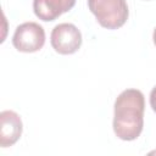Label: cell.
Wrapping results in <instances>:
<instances>
[{
    "label": "cell",
    "mask_w": 156,
    "mask_h": 156,
    "mask_svg": "<svg viewBox=\"0 0 156 156\" xmlns=\"http://www.w3.org/2000/svg\"><path fill=\"white\" fill-rule=\"evenodd\" d=\"M82 33L72 23H60L54 27L50 35L52 49L61 55H72L80 49Z\"/></svg>",
    "instance_id": "277c9868"
},
{
    "label": "cell",
    "mask_w": 156,
    "mask_h": 156,
    "mask_svg": "<svg viewBox=\"0 0 156 156\" xmlns=\"http://www.w3.org/2000/svg\"><path fill=\"white\" fill-rule=\"evenodd\" d=\"M152 40H154V45L156 46V28L154 29V33H152Z\"/></svg>",
    "instance_id": "ba28073f"
},
{
    "label": "cell",
    "mask_w": 156,
    "mask_h": 156,
    "mask_svg": "<svg viewBox=\"0 0 156 156\" xmlns=\"http://www.w3.org/2000/svg\"><path fill=\"white\" fill-rule=\"evenodd\" d=\"M150 106H151L152 111L156 113V85L150 91Z\"/></svg>",
    "instance_id": "52a82bcc"
},
{
    "label": "cell",
    "mask_w": 156,
    "mask_h": 156,
    "mask_svg": "<svg viewBox=\"0 0 156 156\" xmlns=\"http://www.w3.org/2000/svg\"><path fill=\"white\" fill-rule=\"evenodd\" d=\"M22 119L21 116L12 111L5 110L0 113V146L9 147L16 144L22 135Z\"/></svg>",
    "instance_id": "5b68a950"
},
{
    "label": "cell",
    "mask_w": 156,
    "mask_h": 156,
    "mask_svg": "<svg viewBox=\"0 0 156 156\" xmlns=\"http://www.w3.org/2000/svg\"><path fill=\"white\" fill-rule=\"evenodd\" d=\"M45 44V30L37 22L20 24L12 37V45L20 52H37Z\"/></svg>",
    "instance_id": "3957f363"
},
{
    "label": "cell",
    "mask_w": 156,
    "mask_h": 156,
    "mask_svg": "<svg viewBox=\"0 0 156 156\" xmlns=\"http://www.w3.org/2000/svg\"><path fill=\"white\" fill-rule=\"evenodd\" d=\"M145 98L139 89H126L113 105V132L124 141L139 138L144 127Z\"/></svg>",
    "instance_id": "6da1fadb"
},
{
    "label": "cell",
    "mask_w": 156,
    "mask_h": 156,
    "mask_svg": "<svg viewBox=\"0 0 156 156\" xmlns=\"http://www.w3.org/2000/svg\"><path fill=\"white\" fill-rule=\"evenodd\" d=\"M76 0H33V11L39 20L50 22L72 10Z\"/></svg>",
    "instance_id": "8992f818"
},
{
    "label": "cell",
    "mask_w": 156,
    "mask_h": 156,
    "mask_svg": "<svg viewBox=\"0 0 156 156\" xmlns=\"http://www.w3.org/2000/svg\"><path fill=\"white\" fill-rule=\"evenodd\" d=\"M88 7L98 23L111 30L124 26L129 16L126 0H88Z\"/></svg>",
    "instance_id": "7a4b0ae2"
}]
</instances>
